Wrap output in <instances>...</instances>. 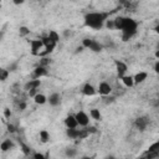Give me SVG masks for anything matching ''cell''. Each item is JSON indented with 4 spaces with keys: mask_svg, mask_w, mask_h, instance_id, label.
I'll return each instance as SVG.
<instances>
[{
    "mask_svg": "<svg viewBox=\"0 0 159 159\" xmlns=\"http://www.w3.org/2000/svg\"><path fill=\"white\" fill-rule=\"evenodd\" d=\"M107 18H108L107 13H88L85 16V24L88 27L98 30L103 26V22L107 20Z\"/></svg>",
    "mask_w": 159,
    "mask_h": 159,
    "instance_id": "obj_1",
    "label": "cell"
},
{
    "mask_svg": "<svg viewBox=\"0 0 159 159\" xmlns=\"http://www.w3.org/2000/svg\"><path fill=\"white\" fill-rule=\"evenodd\" d=\"M137 27H138V24L131 19V18H124V21H123V27H122V39L123 41H128L136 33H137Z\"/></svg>",
    "mask_w": 159,
    "mask_h": 159,
    "instance_id": "obj_2",
    "label": "cell"
},
{
    "mask_svg": "<svg viewBox=\"0 0 159 159\" xmlns=\"http://www.w3.org/2000/svg\"><path fill=\"white\" fill-rule=\"evenodd\" d=\"M76 119L78 122V125H82V127H87L88 123H89V117L87 116V113H85L83 111H80L77 112L76 114Z\"/></svg>",
    "mask_w": 159,
    "mask_h": 159,
    "instance_id": "obj_3",
    "label": "cell"
},
{
    "mask_svg": "<svg viewBox=\"0 0 159 159\" xmlns=\"http://www.w3.org/2000/svg\"><path fill=\"white\" fill-rule=\"evenodd\" d=\"M30 46H31V52H33V55H40L41 54V49L44 47V42L42 40H33L30 42Z\"/></svg>",
    "mask_w": 159,
    "mask_h": 159,
    "instance_id": "obj_4",
    "label": "cell"
},
{
    "mask_svg": "<svg viewBox=\"0 0 159 159\" xmlns=\"http://www.w3.org/2000/svg\"><path fill=\"white\" fill-rule=\"evenodd\" d=\"M116 69H117V75L119 78H122L123 76H125V72L127 70H128V67H127V65L123 62V61H116Z\"/></svg>",
    "mask_w": 159,
    "mask_h": 159,
    "instance_id": "obj_5",
    "label": "cell"
},
{
    "mask_svg": "<svg viewBox=\"0 0 159 159\" xmlns=\"http://www.w3.org/2000/svg\"><path fill=\"white\" fill-rule=\"evenodd\" d=\"M65 124H66L67 128H70V129L77 128L78 122H77V119H76V116H72V114L67 116V117L65 118Z\"/></svg>",
    "mask_w": 159,
    "mask_h": 159,
    "instance_id": "obj_6",
    "label": "cell"
},
{
    "mask_svg": "<svg viewBox=\"0 0 159 159\" xmlns=\"http://www.w3.org/2000/svg\"><path fill=\"white\" fill-rule=\"evenodd\" d=\"M98 92H100V94H102V96H108V94L112 92V87L107 82H101L100 86H98Z\"/></svg>",
    "mask_w": 159,
    "mask_h": 159,
    "instance_id": "obj_7",
    "label": "cell"
},
{
    "mask_svg": "<svg viewBox=\"0 0 159 159\" xmlns=\"http://www.w3.org/2000/svg\"><path fill=\"white\" fill-rule=\"evenodd\" d=\"M40 85H41V81L40 80H30L26 85H25V91H31V89H38L39 87H40Z\"/></svg>",
    "mask_w": 159,
    "mask_h": 159,
    "instance_id": "obj_8",
    "label": "cell"
},
{
    "mask_svg": "<svg viewBox=\"0 0 159 159\" xmlns=\"http://www.w3.org/2000/svg\"><path fill=\"white\" fill-rule=\"evenodd\" d=\"M44 76H47V70L45 67H42V66L36 67L35 71H34V80H40Z\"/></svg>",
    "mask_w": 159,
    "mask_h": 159,
    "instance_id": "obj_9",
    "label": "cell"
},
{
    "mask_svg": "<svg viewBox=\"0 0 159 159\" xmlns=\"http://www.w3.org/2000/svg\"><path fill=\"white\" fill-rule=\"evenodd\" d=\"M82 92H83V94H86V96H93V94H96L97 91L91 83H86L82 88Z\"/></svg>",
    "mask_w": 159,
    "mask_h": 159,
    "instance_id": "obj_10",
    "label": "cell"
},
{
    "mask_svg": "<svg viewBox=\"0 0 159 159\" xmlns=\"http://www.w3.org/2000/svg\"><path fill=\"white\" fill-rule=\"evenodd\" d=\"M49 103L51 105V106H54V107H56V106H58L60 103H61V96L58 93H52L51 96L49 97Z\"/></svg>",
    "mask_w": 159,
    "mask_h": 159,
    "instance_id": "obj_11",
    "label": "cell"
},
{
    "mask_svg": "<svg viewBox=\"0 0 159 159\" xmlns=\"http://www.w3.org/2000/svg\"><path fill=\"white\" fill-rule=\"evenodd\" d=\"M147 77H148V74L147 72H138L136 76H133V78H134V85H139V83H142V82H144L145 80H147Z\"/></svg>",
    "mask_w": 159,
    "mask_h": 159,
    "instance_id": "obj_12",
    "label": "cell"
},
{
    "mask_svg": "<svg viewBox=\"0 0 159 159\" xmlns=\"http://www.w3.org/2000/svg\"><path fill=\"white\" fill-rule=\"evenodd\" d=\"M122 82H123V85L125 86V87H132V86H134V78H133V76H123L122 78Z\"/></svg>",
    "mask_w": 159,
    "mask_h": 159,
    "instance_id": "obj_13",
    "label": "cell"
},
{
    "mask_svg": "<svg viewBox=\"0 0 159 159\" xmlns=\"http://www.w3.org/2000/svg\"><path fill=\"white\" fill-rule=\"evenodd\" d=\"M47 100L49 98H46V96H45V94H42V93H38L36 96L34 97V101H35L36 105H45L47 102Z\"/></svg>",
    "mask_w": 159,
    "mask_h": 159,
    "instance_id": "obj_14",
    "label": "cell"
},
{
    "mask_svg": "<svg viewBox=\"0 0 159 159\" xmlns=\"http://www.w3.org/2000/svg\"><path fill=\"white\" fill-rule=\"evenodd\" d=\"M89 116H91L92 119H94V121H101V119H102V114H101L100 109H97V108H92V109L89 111Z\"/></svg>",
    "mask_w": 159,
    "mask_h": 159,
    "instance_id": "obj_15",
    "label": "cell"
},
{
    "mask_svg": "<svg viewBox=\"0 0 159 159\" xmlns=\"http://www.w3.org/2000/svg\"><path fill=\"white\" fill-rule=\"evenodd\" d=\"M147 119L145 118H138L137 121H136V125L138 127V128L141 129V131H144L145 129V127H147Z\"/></svg>",
    "mask_w": 159,
    "mask_h": 159,
    "instance_id": "obj_16",
    "label": "cell"
},
{
    "mask_svg": "<svg viewBox=\"0 0 159 159\" xmlns=\"http://www.w3.org/2000/svg\"><path fill=\"white\" fill-rule=\"evenodd\" d=\"M13 142L10 141V139H6V141H4L3 143H2V147H0V148H2V150L3 152H8V150H10L11 148H13Z\"/></svg>",
    "mask_w": 159,
    "mask_h": 159,
    "instance_id": "obj_17",
    "label": "cell"
},
{
    "mask_svg": "<svg viewBox=\"0 0 159 159\" xmlns=\"http://www.w3.org/2000/svg\"><path fill=\"white\" fill-rule=\"evenodd\" d=\"M102 49H103V46H102L100 42L94 41V40H93V42H92V45H91V47H89V50H92L93 52H100V51H102Z\"/></svg>",
    "mask_w": 159,
    "mask_h": 159,
    "instance_id": "obj_18",
    "label": "cell"
},
{
    "mask_svg": "<svg viewBox=\"0 0 159 159\" xmlns=\"http://www.w3.org/2000/svg\"><path fill=\"white\" fill-rule=\"evenodd\" d=\"M123 21H124V18H122V16H117V18L114 19V29H117V30H122V27H123Z\"/></svg>",
    "mask_w": 159,
    "mask_h": 159,
    "instance_id": "obj_19",
    "label": "cell"
},
{
    "mask_svg": "<svg viewBox=\"0 0 159 159\" xmlns=\"http://www.w3.org/2000/svg\"><path fill=\"white\" fill-rule=\"evenodd\" d=\"M40 139H41L42 143H47V142L50 141V134H49V132L45 131V129H42V131L40 132Z\"/></svg>",
    "mask_w": 159,
    "mask_h": 159,
    "instance_id": "obj_20",
    "label": "cell"
},
{
    "mask_svg": "<svg viewBox=\"0 0 159 159\" xmlns=\"http://www.w3.org/2000/svg\"><path fill=\"white\" fill-rule=\"evenodd\" d=\"M148 153H159V141L153 143L149 148H148Z\"/></svg>",
    "mask_w": 159,
    "mask_h": 159,
    "instance_id": "obj_21",
    "label": "cell"
},
{
    "mask_svg": "<svg viewBox=\"0 0 159 159\" xmlns=\"http://www.w3.org/2000/svg\"><path fill=\"white\" fill-rule=\"evenodd\" d=\"M49 38H50V39H51L54 42H56V44H57V42H58V40H60V36H58V34L56 33V31H54V30H51V31H50Z\"/></svg>",
    "mask_w": 159,
    "mask_h": 159,
    "instance_id": "obj_22",
    "label": "cell"
},
{
    "mask_svg": "<svg viewBox=\"0 0 159 159\" xmlns=\"http://www.w3.org/2000/svg\"><path fill=\"white\" fill-rule=\"evenodd\" d=\"M8 76H9V70H6V69H2V70H0V80L5 81L8 78Z\"/></svg>",
    "mask_w": 159,
    "mask_h": 159,
    "instance_id": "obj_23",
    "label": "cell"
},
{
    "mask_svg": "<svg viewBox=\"0 0 159 159\" xmlns=\"http://www.w3.org/2000/svg\"><path fill=\"white\" fill-rule=\"evenodd\" d=\"M19 34H20V36H26L27 34H30V30L26 26H21L19 29Z\"/></svg>",
    "mask_w": 159,
    "mask_h": 159,
    "instance_id": "obj_24",
    "label": "cell"
},
{
    "mask_svg": "<svg viewBox=\"0 0 159 159\" xmlns=\"http://www.w3.org/2000/svg\"><path fill=\"white\" fill-rule=\"evenodd\" d=\"M92 42H93V40H91V39H83V41H82V46H83V47L89 49V47H91V45H92Z\"/></svg>",
    "mask_w": 159,
    "mask_h": 159,
    "instance_id": "obj_25",
    "label": "cell"
},
{
    "mask_svg": "<svg viewBox=\"0 0 159 159\" xmlns=\"http://www.w3.org/2000/svg\"><path fill=\"white\" fill-rule=\"evenodd\" d=\"M66 155H67V157H70V158L75 157V155H76V149H74V148H69V149H66Z\"/></svg>",
    "mask_w": 159,
    "mask_h": 159,
    "instance_id": "obj_26",
    "label": "cell"
},
{
    "mask_svg": "<svg viewBox=\"0 0 159 159\" xmlns=\"http://www.w3.org/2000/svg\"><path fill=\"white\" fill-rule=\"evenodd\" d=\"M106 26H107L109 30H111V29H114V20H107Z\"/></svg>",
    "mask_w": 159,
    "mask_h": 159,
    "instance_id": "obj_27",
    "label": "cell"
},
{
    "mask_svg": "<svg viewBox=\"0 0 159 159\" xmlns=\"http://www.w3.org/2000/svg\"><path fill=\"white\" fill-rule=\"evenodd\" d=\"M20 145H21V148H22V152H24L25 154H29V153H30V149H29V147H27V145H25L24 143H21Z\"/></svg>",
    "mask_w": 159,
    "mask_h": 159,
    "instance_id": "obj_28",
    "label": "cell"
},
{
    "mask_svg": "<svg viewBox=\"0 0 159 159\" xmlns=\"http://www.w3.org/2000/svg\"><path fill=\"white\" fill-rule=\"evenodd\" d=\"M4 116H5V118H8V119H10V116H11V112H10V109H9V108H5V109H4Z\"/></svg>",
    "mask_w": 159,
    "mask_h": 159,
    "instance_id": "obj_29",
    "label": "cell"
},
{
    "mask_svg": "<svg viewBox=\"0 0 159 159\" xmlns=\"http://www.w3.org/2000/svg\"><path fill=\"white\" fill-rule=\"evenodd\" d=\"M34 159H46V157L42 155L41 153H35L34 154Z\"/></svg>",
    "mask_w": 159,
    "mask_h": 159,
    "instance_id": "obj_30",
    "label": "cell"
},
{
    "mask_svg": "<svg viewBox=\"0 0 159 159\" xmlns=\"http://www.w3.org/2000/svg\"><path fill=\"white\" fill-rule=\"evenodd\" d=\"M38 94V89H31V91H29V96L30 97H35Z\"/></svg>",
    "mask_w": 159,
    "mask_h": 159,
    "instance_id": "obj_31",
    "label": "cell"
},
{
    "mask_svg": "<svg viewBox=\"0 0 159 159\" xmlns=\"http://www.w3.org/2000/svg\"><path fill=\"white\" fill-rule=\"evenodd\" d=\"M8 131H9L10 133H14L16 129H15V127H14L13 124H8Z\"/></svg>",
    "mask_w": 159,
    "mask_h": 159,
    "instance_id": "obj_32",
    "label": "cell"
},
{
    "mask_svg": "<svg viewBox=\"0 0 159 159\" xmlns=\"http://www.w3.org/2000/svg\"><path fill=\"white\" fill-rule=\"evenodd\" d=\"M154 71H155L158 75H159V60L155 62V65H154Z\"/></svg>",
    "mask_w": 159,
    "mask_h": 159,
    "instance_id": "obj_33",
    "label": "cell"
},
{
    "mask_svg": "<svg viewBox=\"0 0 159 159\" xmlns=\"http://www.w3.org/2000/svg\"><path fill=\"white\" fill-rule=\"evenodd\" d=\"M94 132H97V129L94 128V127H91V128H88V133H94Z\"/></svg>",
    "mask_w": 159,
    "mask_h": 159,
    "instance_id": "obj_34",
    "label": "cell"
},
{
    "mask_svg": "<svg viewBox=\"0 0 159 159\" xmlns=\"http://www.w3.org/2000/svg\"><path fill=\"white\" fill-rule=\"evenodd\" d=\"M19 108L22 111V109H25L26 108V103L25 102H22V103H20V106H19Z\"/></svg>",
    "mask_w": 159,
    "mask_h": 159,
    "instance_id": "obj_35",
    "label": "cell"
},
{
    "mask_svg": "<svg viewBox=\"0 0 159 159\" xmlns=\"http://www.w3.org/2000/svg\"><path fill=\"white\" fill-rule=\"evenodd\" d=\"M24 3V0H14V4L19 5V4H22Z\"/></svg>",
    "mask_w": 159,
    "mask_h": 159,
    "instance_id": "obj_36",
    "label": "cell"
},
{
    "mask_svg": "<svg viewBox=\"0 0 159 159\" xmlns=\"http://www.w3.org/2000/svg\"><path fill=\"white\" fill-rule=\"evenodd\" d=\"M15 69H16V65H13L9 67V71H15Z\"/></svg>",
    "mask_w": 159,
    "mask_h": 159,
    "instance_id": "obj_37",
    "label": "cell"
},
{
    "mask_svg": "<svg viewBox=\"0 0 159 159\" xmlns=\"http://www.w3.org/2000/svg\"><path fill=\"white\" fill-rule=\"evenodd\" d=\"M155 33H157L158 35H159V24H158V25L155 26Z\"/></svg>",
    "mask_w": 159,
    "mask_h": 159,
    "instance_id": "obj_38",
    "label": "cell"
},
{
    "mask_svg": "<svg viewBox=\"0 0 159 159\" xmlns=\"http://www.w3.org/2000/svg\"><path fill=\"white\" fill-rule=\"evenodd\" d=\"M155 57L159 60V50H157V51H155Z\"/></svg>",
    "mask_w": 159,
    "mask_h": 159,
    "instance_id": "obj_39",
    "label": "cell"
},
{
    "mask_svg": "<svg viewBox=\"0 0 159 159\" xmlns=\"http://www.w3.org/2000/svg\"><path fill=\"white\" fill-rule=\"evenodd\" d=\"M107 159H116V158H114V157H113V155H109V157H108V158H107Z\"/></svg>",
    "mask_w": 159,
    "mask_h": 159,
    "instance_id": "obj_40",
    "label": "cell"
},
{
    "mask_svg": "<svg viewBox=\"0 0 159 159\" xmlns=\"http://www.w3.org/2000/svg\"><path fill=\"white\" fill-rule=\"evenodd\" d=\"M137 159H147V157H139V158H137Z\"/></svg>",
    "mask_w": 159,
    "mask_h": 159,
    "instance_id": "obj_41",
    "label": "cell"
},
{
    "mask_svg": "<svg viewBox=\"0 0 159 159\" xmlns=\"http://www.w3.org/2000/svg\"><path fill=\"white\" fill-rule=\"evenodd\" d=\"M82 159H92V158H91V157H83Z\"/></svg>",
    "mask_w": 159,
    "mask_h": 159,
    "instance_id": "obj_42",
    "label": "cell"
},
{
    "mask_svg": "<svg viewBox=\"0 0 159 159\" xmlns=\"http://www.w3.org/2000/svg\"><path fill=\"white\" fill-rule=\"evenodd\" d=\"M157 47H158V50H159V41H158V45H157Z\"/></svg>",
    "mask_w": 159,
    "mask_h": 159,
    "instance_id": "obj_43",
    "label": "cell"
}]
</instances>
